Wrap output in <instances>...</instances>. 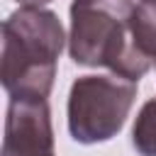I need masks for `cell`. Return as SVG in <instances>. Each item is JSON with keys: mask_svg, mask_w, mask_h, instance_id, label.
Instances as JSON below:
<instances>
[{"mask_svg": "<svg viewBox=\"0 0 156 156\" xmlns=\"http://www.w3.org/2000/svg\"><path fill=\"white\" fill-rule=\"evenodd\" d=\"M20 5H32V7H44L46 2H51V0H17Z\"/></svg>", "mask_w": 156, "mask_h": 156, "instance_id": "obj_7", "label": "cell"}, {"mask_svg": "<svg viewBox=\"0 0 156 156\" xmlns=\"http://www.w3.org/2000/svg\"><path fill=\"white\" fill-rule=\"evenodd\" d=\"M136 100V83L122 76H80L68 93V132L78 144L117 136Z\"/></svg>", "mask_w": 156, "mask_h": 156, "instance_id": "obj_3", "label": "cell"}, {"mask_svg": "<svg viewBox=\"0 0 156 156\" xmlns=\"http://www.w3.org/2000/svg\"><path fill=\"white\" fill-rule=\"evenodd\" d=\"M2 156H56L46 98H10Z\"/></svg>", "mask_w": 156, "mask_h": 156, "instance_id": "obj_4", "label": "cell"}, {"mask_svg": "<svg viewBox=\"0 0 156 156\" xmlns=\"http://www.w3.org/2000/svg\"><path fill=\"white\" fill-rule=\"evenodd\" d=\"M134 46L144 58L156 63V0H136L129 20Z\"/></svg>", "mask_w": 156, "mask_h": 156, "instance_id": "obj_5", "label": "cell"}, {"mask_svg": "<svg viewBox=\"0 0 156 156\" xmlns=\"http://www.w3.org/2000/svg\"><path fill=\"white\" fill-rule=\"evenodd\" d=\"M66 34L56 12L22 5L2 22L0 78L10 98H49Z\"/></svg>", "mask_w": 156, "mask_h": 156, "instance_id": "obj_1", "label": "cell"}, {"mask_svg": "<svg viewBox=\"0 0 156 156\" xmlns=\"http://www.w3.org/2000/svg\"><path fill=\"white\" fill-rule=\"evenodd\" d=\"M132 144L139 156H156V98L141 105L132 127Z\"/></svg>", "mask_w": 156, "mask_h": 156, "instance_id": "obj_6", "label": "cell"}, {"mask_svg": "<svg viewBox=\"0 0 156 156\" xmlns=\"http://www.w3.org/2000/svg\"><path fill=\"white\" fill-rule=\"evenodd\" d=\"M134 0H73L68 54L78 66H105L110 73L139 83L151 61L139 54L132 39Z\"/></svg>", "mask_w": 156, "mask_h": 156, "instance_id": "obj_2", "label": "cell"}]
</instances>
